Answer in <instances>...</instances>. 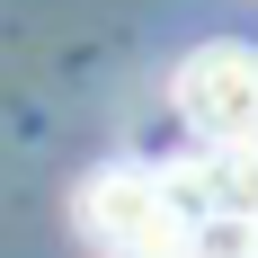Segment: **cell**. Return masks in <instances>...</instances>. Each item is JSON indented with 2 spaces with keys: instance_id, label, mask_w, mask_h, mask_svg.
<instances>
[{
  "instance_id": "cell-4",
  "label": "cell",
  "mask_w": 258,
  "mask_h": 258,
  "mask_svg": "<svg viewBox=\"0 0 258 258\" xmlns=\"http://www.w3.org/2000/svg\"><path fill=\"white\" fill-rule=\"evenodd\" d=\"M187 258H258V223H187Z\"/></svg>"
},
{
  "instance_id": "cell-3",
  "label": "cell",
  "mask_w": 258,
  "mask_h": 258,
  "mask_svg": "<svg viewBox=\"0 0 258 258\" xmlns=\"http://www.w3.org/2000/svg\"><path fill=\"white\" fill-rule=\"evenodd\" d=\"M160 187L187 223H258V143H196Z\"/></svg>"
},
{
  "instance_id": "cell-2",
  "label": "cell",
  "mask_w": 258,
  "mask_h": 258,
  "mask_svg": "<svg viewBox=\"0 0 258 258\" xmlns=\"http://www.w3.org/2000/svg\"><path fill=\"white\" fill-rule=\"evenodd\" d=\"M196 143H258V53L249 45H196L169 80Z\"/></svg>"
},
{
  "instance_id": "cell-1",
  "label": "cell",
  "mask_w": 258,
  "mask_h": 258,
  "mask_svg": "<svg viewBox=\"0 0 258 258\" xmlns=\"http://www.w3.org/2000/svg\"><path fill=\"white\" fill-rule=\"evenodd\" d=\"M72 214L107 258H187V214L169 205L152 169H89Z\"/></svg>"
}]
</instances>
